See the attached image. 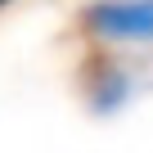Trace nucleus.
<instances>
[{"label": "nucleus", "instance_id": "nucleus-1", "mask_svg": "<svg viewBox=\"0 0 153 153\" xmlns=\"http://www.w3.org/2000/svg\"><path fill=\"white\" fill-rule=\"evenodd\" d=\"M81 27L99 41H153V0H95L81 9Z\"/></svg>", "mask_w": 153, "mask_h": 153}, {"label": "nucleus", "instance_id": "nucleus-3", "mask_svg": "<svg viewBox=\"0 0 153 153\" xmlns=\"http://www.w3.org/2000/svg\"><path fill=\"white\" fill-rule=\"evenodd\" d=\"M0 5H9V0H0Z\"/></svg>", "mask_w": 153, "mask_h": 153}, {"label": "nucleus", "instance_id": "nucleus-2", "mask_svg": "<svg viewBox=\"0 0 153 153\" xmlns=\"http://www.w3.org/2000/svg\"><path fill=\"white\" fill-rule=\"evenodd\" d=\"M131 95V81L113 68V63H95V81H90V108L95 113H113L122 99Z\"/></svg>", "mask_w": 153, "mask_h": 153}]
</instances>
